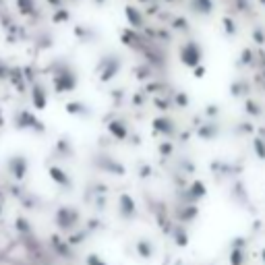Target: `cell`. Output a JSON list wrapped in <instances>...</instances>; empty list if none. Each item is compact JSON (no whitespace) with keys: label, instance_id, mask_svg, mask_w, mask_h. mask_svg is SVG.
Here are the masks:
<instances>
[{"label":"cell","instance_id":"6da1fadb","mask_svg":"<svg viewBox=\"0 0 265 265\" xmlns=\"http://www.w3.org/2000/svg\"><path fill=\"white\" fill-rule=\"evenodd\" d=\"M7 168L9 172L15 176V179H23V174L27 172V162L23 160V157H11V160L7 162Z\"/></svg>","mask_w":265,"mask_h":265}]
</instances>
